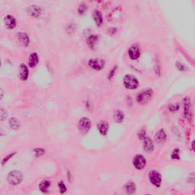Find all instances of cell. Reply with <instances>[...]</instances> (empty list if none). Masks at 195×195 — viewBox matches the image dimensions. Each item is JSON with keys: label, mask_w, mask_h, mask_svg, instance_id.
I'll return each instance as SVG.
<instances>
[{"label": "cell", "mask_w": 195, "mask_h": 195, "mask_svg": "<svg viewBox=\"0 0 195 195\" xmlns=\"http://www.w3.org/2000/svg\"><path fill=\"white\" fill-rule=\"evenodd\" d=\"M153 91L151 89L144 90L139 93L136 96V101L139 104L144 105L147 104L151 100L153 96Z\"/></svg>", "instance_id": "obj_1"}, {"label": "cell", "mask_w": 195, "mask_h": 195, "mask_svg": "<svg viewBox=\"0 0 195 195\" xmlns=\"http://www.w3.org/2000/svg\"><path fill=\"white\" fill-rule=\"evenodd\" d=\"M124 84L127 89L135 90L138 88L139 82L135 76L131 74H127L124 77Z\"/></svg>", "instance_id": "obj_2"}, {"label": "cell", "mask_w": 195, "mask_h": 195, "mask_svg": "<svg viewBox=\"0 0 195 195\" xmlns=\"http://www.w3.org/2000/svg\"><path fill=\"white\" fill-rule=\"evenodd\" d=\"M23 180L21 173L18 170L12 171L8 174L7 180L10 184L13 185L20 184Z\"/></svg>", "instance_id": "obj_3"}, {"label": "cell", "mask_w": 195, "mask_h": 195, "mask_svg": "<svg viewBox=\"0 0 195 195\" xmlns=\"http://www.w3.org/2000/svg\"><path fill=\"white\" fill-rule=\"evenodd\" d=\"M149 180L152 184L157 187H160L162 184L161 175L157 171L152 170L149 173Z\"/></svg>", "instance_id": "obj_4"}, {"label": "cell", "mask_w": 195, "mask_h": 195, "mask_svg": "<svg viewBox=\"0 0 195 195\" xmlns=\"http://www.w3.org/2000/svg\"><path fill=\"white\" fill-rule=\"evenodd\" d=\"M104 61L99 58H92L88 61V65L91 68L96 71H101L105 66Z\"/></svg>", "instance_id": "obj_5"}, {"label": "cell", "mask_w": 195, "mask_h": 195, "mask_svg": "<svg viewBox=\"0 0 195 195\" xmlns=\"http://www.w3.org/2000/svg\"><path fill=\"white\" fill-rule=\"evenodd\" d=\"M133 164L137 169L141 170L144 169L146 165L145 158L143 155L138 154L134 157L133 161Z\"/></svg>", "instance_id": "obj_6"}, {"label": "cell", "mask_w": 195, "mask_h": 195, "mask_svg": "<svg viewBox=\"0 0 195 195\" xmlns=\"http://www.w3.org/2000/svg\"><path fill=\"white\" fill-rule=\"evenodd\" d=\"M91 122L89 118L84 117L80 120L78 124V128L82 133H87L89 131L91 127Z\"/></svg>", "instance_id": "obj_7"}, {"label": "cell", "mask_w": 195, "mask_h": 195, "mask_svg": "<svg viewBox=\"0 0 195 195\" xmlns=\"http://www.w3.org/2000/svg\"><path fill=\"white\" fill-rule=\"evenodd\" d=\"M167 140V134L163 129L159 130L155 134L154 140L157 144H164L166 141Z\"/></svg>", "instance_id": "obj_8"}, {"label": "cell", "mask_w": 195, "mask_h": 195, "mask_svg": "<svg viewBox=\"0 0 195 195\" xmlns=\"http://www.w3.org/2000/svg\"><path fill=\"white\" fill-rule=\"evenodd\" d=\"M17 38L21 45L25 47L28 46L30 40L27 33L25 32H19L17 34Z\"/></svg>", "instance_id": "obj_9"}, {"label": "cell", "mask_w": 195, "mask_h": 195, "mask_svg": "<svg viewBox=\"0 0 195 195\" xmlns=\"http://www.w3.org/2000/svg\"><path fill=\"white\" fill-rule=\"evenodd\" d=\"M128 54L130 58L132 60H136L140 57V49L137 44H134L131 46L128 51Z\"/></svg>", "instance_id": "obj_10"}, {"label": "cell", "mask_w": 195, "mask_h": 195, "mask_svg": "<svg viewBox=\"0 0 195 195\" xmlns=\"http://www.w3.org/2000/svg\"><path fill=\"white\" fill-rule=\"evenodd\" d=\"M4 22L7 28L10 29L14 28L17 25V21L15 18L11 15H7L5 16Z\"/></svg>", "instance_id": "obj_11"}, {"label": "cell", "mask_w": 195, "mask_h": 195, "mask_svg": "<svg viewBox=\"0 0 195 195\" xmlns=\"http://www.w3.org/2000/svg\"><path fill=\"white\" fill-rule=\"evenodd\" d=\"M28 14L33 18H38L40 16L42 13L41 9L39 6L35 5H32L28 7Z\"/></svg>", "instance_id": "obj_12"}, {"label": "cell", "mask_w": 195, "mask_h": 195, "mask_svg": "<svg viewBox=\"0 0 195 195\" xmlns=\"http://www.w3.org/2000/svg\"><path fill=\"white\" fill-rule=\"evenodd\" d=\"M143 140V147L145 151L148 153H152L154 150V144L153 140L147 137H146Z\"/></svg>", "instance_id": "obj_13"}, {"label": "cell", "mask_w": 195, "mask_h": 195, "mask_svg": "<svg viewBox=\"0 0 195 195\" xmlns=\"http://www.w3.org/2000/svg\"><path fill=\"white\" fill-rule=\"evenodd\" d=\"M19 76L21 80L25 81L28 78L29 71L28 68L24 63H21L19 66Z\"/></svg>", "instance_id": "obj_14"}, {"label": "cell", "mask_w": 195, "mask_h": 195, "mask_svg": "<svg viewBox=\"0 0 195 195\" xmlns=\"http://www.w3.org/2000/svg\"><path fill=\"white\" fill-rule=\"evenodd\" d=\"M184 116L189 121L192 119L191 104L190 98H186L184 100Z\"/></svg>", "instance_id": "obj_15"}, {"label": "cell", "mask_w": 195, "mask_h": 195, "mask_svg": "<svg viewBox=\"0 0 195 195\" xmlns=\"http://www.w3.org/2000/svg\"><path fill=\"white\" fill-rule=\"evenodd\" d=\"M97 129L100 134L103 136L106 135L108 131L109 125L107 122L102 121L98 124Z\"/></svg>", "instance_id": "obj_16"}, {"label": "cell", "mask_w": 195, "mask_h": 195, "mask_svg": "<svg viewBox=\"0 0 195 195\" xmlns=\"http://www.w3.org/2000/svg\"><path fill=\"white\" fill-rule=\"evenodd\" d=\"M39 57L36 53L34 52L30 54L29 57L28 64L31 68H35L39 62Z\"/></svg>", "instance_id": "obj_17"}, {"label": "cell", "mask_w": 195, "mask_h": 195, "mask_svg": "<svg viewBox=\"0 0 195 195\" xmlns=\"http://www.w3.org/2000/svg\"><path fill=\"white\" fill-rule=\"evenodd\" d=\"M113 117L115 122L117 123H121L123 122L124 115L122 111L118 109L114 112Z\"/></svg>", "instance_id": "obj_18"}, {"label": "cell", "mask_w": 195, "mask_h": 195, "mask_svg": "<svg viewBox=\"0 0 195 195\" xmlns=\"http://www.w3.org/2000/svg\"><path fill=\"white\" fill-rule=\"evenodd\" d=\"M93 17L98 26L101 25L103 23V18L101 12L98 10H95L93 13Z\"/></svg>", "instance_id": "obj_19"}, {"label": "cell", "mask_w": 195, "mask_h": 195, "mask_svg": "<svg viewBox=\"0 0 195 195\" xmlns=\"http://www.w3.org/2000/svg\"><path fill=\"white\" fill-rule=\"evenodd\" d=\"M51 185V182L48 180H44L41 181L39 185V190L44 193H47Z\"/></svg>", "instance_id": "obj_20"}, {"label": "cell", "mask_w": 195, "mask_h": 195, "mask_svg": "<svg viewBox=\"0 0 195 195\" xmlns=\"http://www.w3.org/2000/svg\"><path fill=\"white\" fill-rule=\"evenodd\" d=\"M125 189L127 193L129 194H133L136 191V185L133 182H128L125 186Z\"/></svg>", "instance_id": "obj_21"}, {"label": "cell", "mask_w": 195, "mask_h": 195, "mask_svg": "<svg viewBox=\"0 0 195 195\" xmlns=\"http://www.w3.org/2000/svg\"><path fill=\"white\" fill-rule=\"evenodd\" d=\"M98 39V37L97 35H90L87 38L86 42L88 45L91 48H93L95 43Z\"/></svg>", "instance_id": "obj_22"}, {"label": "cell", "mask_w": 195, "mask_h": 195, "mask_svg": "<svg viewBox=\"0 0 195 195\" xmlns=\"http://www.w3.org/2000/svg\"><path fill=\"white\" fill-rule=\"evenodd\" d=\"M9 123L10 127L14 130L18 129L20 127V123L18 120L15 118L13 117L10 118Z\"/></svg>", "instance_id": "obj_23"}, {"label": "cell", "mask_w": 195, "mask_h": 195, "mask_svg": "<svg viewBox=\"0 0 195 195\" xmlns=\"http://www.w3.org/2000/svg\"><path fill=\"white\" fill-rule=\"evenodd\" d=\"M180 152V149L178 148H176L173 150L172 152V155H171V158L173 160H178L180 159L179 156Z\"/></svg>", "instance_id": "obj_24"}, {"label": "cell", "mask_w": 195, "mask_h": 195, "mask_svg": "<svg viewBox=\"0 0 195 195\" xmlns=\"http://www.w3.org/2000/svg\"><path fill=\"white\" fill-rule=\"evenodd\" d=\"M88 9V7L86 4L84 3H82L80 4L79 6V8H78V12L79 14L84 15L85 14Z\"/></svg>", "instance_id": "obj_25"}, {"label": "cell", "mask_w": 195, "mask_h": 195, "mask_svg": "<svg viewBox=\"0 0 195 195\" xmlns=\"http://www.w3.org/2000/svg\"><path fill=\"white\" fill-rule=\"evenodd\" d=\"M146 130L145 128H141L140 131H139L138 134V138L141 140H143L146 137Z\"/></svg>", "instance_id": "obj_26"}, {"label": "cell", "mask_w": 195, "mask_h": 195, "mask_svg": "<svg viewBox=\"0 0 195 195\" xmlns=\"http://www.w3.org/2000/svg\"><path fill=\"white\" fill-rule=\"evenodd\" d=\"M58 187L60 188V193H63L66 191L67 189L63 181H61L59 183Z\"/></svg>", "instance_id": "obj_27"}, {"label": "cell", "mask_w": 195, "mask_h": 195, "mask_svg": "<svg viewBox=\"0 0 195 195\" xmlns=\"http://www.w3.org/2000/svg\"><path fill=\"white\" fill-rule=\"evenodd\" d=\"M7 117V113L6 111L3 108H1V121H4L6 119Z\"/></svg>", "instance_id": "obj_28"}, {"label": "cell", "mask_w": 195, "mask_h": 195, "mask_svg": "<svg viewBox=\"0 0 195 195\" xmlns=\"http://www.w3.org/2000/svg\"><path fill=\"white\" fill-rule=\"evenodd\" d=\"M34 151L35 153V156L37 157L42 156L45 153V150L44 149L41 148L35 149Z\"/></svg>", "instance_id": "obj_29"}, {"label": "cell", "mask_w": 195, "mask_h": 195, "mask_svg": "<svg viewBox=\"0 0 195 195\" xmlns=\"http://www.w3.org/2000/svg\"><path fill=\"white\" fill-rule=\"evenodd\" d=\"M117 66H115L111 70L110 72H109L108 76V79L109 80H111L112 79V78L113 77V76H114L115 72H116L117 70Z\"/></svg>", "instance_id": "obj_30"}, {"label": "cell", "mask_w": 195, "mask_h": 195, "mask_svg": "<svg viewBox=\"0 0 195 195\" xmlns=\"http://www.w3.org/2000/svg\"><path fill=\"white\" fill-rule=\"evenodd\" d=\"M85 105L88 111H91L93 110V106L92 103L89 100H86V102H85Z\"/></svg>", "instance_id": "obj_31"}, {"label": "cell", "mask_w": 195, "mask_h": 195, "mask_svg": "<svg viewBox=\"0 0 195 195\" xmlns=\"http://www.w3.org/2000/svg\"><path fill=\"white\" fill-rule=\"evenodd\" d=\"M180 108V106L179 104L175 105H171L169 107V109L170 111L171 112L176 111H177L179 110Z\"/></svg>", "instance_id": "obj_32"}, {"label": "cell", "mask_w": 195, "mask_h": 195, "mask_svg": "<svg viewBox=\"0 0 195 195\" xmlns=\"http://www.w3.org/2000/svg\"><path fill=\"white\" fill-rule=\"evenodd\" d=\"M15 153H13L11 154L8 155V156L6 157L5 158H4V159L3 160L2 162V164L3 165L5 164L6 162H7V161H8L9 159H10V158H11L15 154Z\"/></svg>", "instance_id": "obj_33"}, {"label": "cell", "mask_w": 195, "mask_h": 195, "mask_svg": "<svg viewBox=\"0 0 195 195\" xmlns=\"http://www.w3.org/2000/svg\"><path fill=\"white\" fill-rule=\"evenodd\" d=\"M127 101L128 102V103L129 104H132V100L131 99V97H128L127 98Z\"/></svg>", "instance_id": "obj_34"}, {"label": "cell", "mask_w": 195, "mask_h": 195, "mask_svg": "<svg viewBox=\"0 0 195 195\" xmlns=\"http://www.w3.org/2000/svg\"><path fill=\"white\" fill-rule=\"evenodd\" d=\"M178 68L181 71H183L184 69V66L181 64H178Z\"/></svg>", "instance_id": "obj_35"}, {"label": "cell", "mask_w": 195, "mask_h": 195, "mask_svg": "<svg viewBox=\"0 0 195 195\" xmlns=\"http://www.w3.org/2000/svg\"><path fill=\"white\" fill-rule=\"evenodd\" d=\"M194 140H193V141L192 142V147L193 148V150H194Z\"/></svg>", "instance_id": "obj_36"}]
</instances>
